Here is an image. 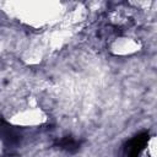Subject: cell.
Here are the masks:
<instances>
[{"label": "cell", "mask_w": 157, "mask_h": 157, "mask_svg": "<svg viewBox=\"0 0 157 157\" xmlns=\"http://www.w3.org/2000/svg\"><path fill=\"white\" fill-rule=\"evenodd\" d=\"M10 12L28 26L43 27L59 21L64 7L60 2L54 1H20L10 4Z\"/></svg>", "instance_id": "cell-1"}, {"label": "cell", "mask_w": 157, "mask_h": 157, "mask_svg": "<svg viewBox=\"0 0 157 157\" xmlns=\"http://www.w3.org/2000/svg\"><path fill=\"white\" fill-rule=\"evenodd\" d=\"M141 49V43L137 38L134 37H118L110 43V52L114 55L119 56H126V55H132L137 53Z\"/></svg>", "instance_id": "cell-3"}, {"label": "cell", "mask_w": 157, "mask_h": 157, "mask_svg": "<svg viewBox=\"0 0 157 157\" xmlns=\"http://www.w3.org/2000/svg\"><path fill=\"white\" fill-rule=\"evenodd\" d=\"M147 145H148V147H147L148 148V155L151 157H155L156 156V140H155V137H151V140Z\"/></svg>", "instance_id": "cell-4"}, {"label": "cell", "mask_w": 157, "mask_h": 157, "mask_svg": "<svg viewBox=\"0 0 157 157\" xmlns=\"http://www.w3.org/2000/svg\"><path fill=\"white\" fill-rule=\"evenodd\" d=\"M48 117L45 112L38 105H25L13 110L7 120L11 125L21 128H36L47 121Z\"/></svg>", "instance_id": "cell-2"}]
</instances>
